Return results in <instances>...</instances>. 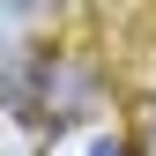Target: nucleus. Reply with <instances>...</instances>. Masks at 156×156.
I'll list each match as a JSON object with an SVG mask.
<instances>
[{
    "instance_id": "f03ea898",
    "label": "nucleus",
    "mask_w": 156,
    "mask_h": 156,
    "mask_svg": "<svg viewBox=\"0 0 156 156\" xmlns=\"http://www.w3.org/2000/svg\"><path fill=\"white\" fill-rule=\"evenodd\" d=\"M89 156H126V141H112V134H104V141H89Z\"/></svg>"
},
{
    "instance_id": "f257e3e1",
    "label": "nucleus",
    "mask_w": 156,
    "mask_h": 156,
    "mask_svg": "<svg viewBox=\"0 0 156 156\" xmlns=\"http://www.w3.org/2000/svg\"><path fill=\"white\" fill-rule=\"evenodd\" d=\"M126 156H156V104H141V126H134V149Z\"/></svg>"
}]
</instances>
